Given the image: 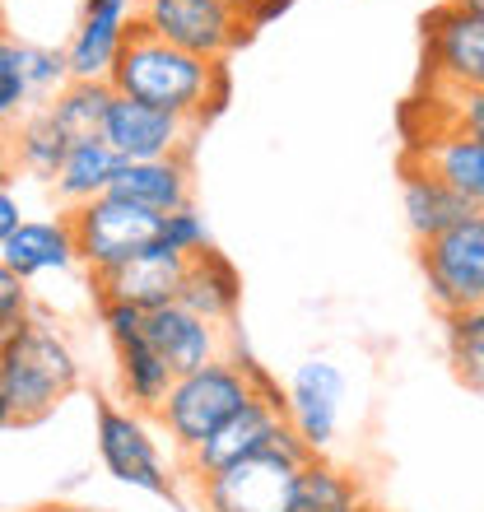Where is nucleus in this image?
I'll return each mask as SVG.
<instances>
[{"label": "nucleus", "mask_w": 484, "mask_h": 512, "mask_svg": "<svg viewBox=\"0 0 484 512\" xmlns=\"http://www.w3.org/2000/svg\"><path fill=\"white\" fill-rule=\"evenodd\" d=\"M108 84L117 94L154 103V108L177 112V117H191L201 126L229 103V66L224 61L191 56L182 47H173V42L145 33L140 24L121 47Z\"/></svg>", "instance_id": "f257e3e1"}, {"label": "nucleus", "mask_w": 484, "mask_h": 512, "mask_svg": "<svg viewBox=\"0 0 484 512\" xmlns=\"http://www.w3.org/2000/svg\"><path fill=\"white\" fill-rule=\"evenodd\" d=\"M80 387V359L70 340L47 317L28 312L14 336L0 340V391L14 410V424H38Z\"/></svg>", "instance_id": "f03ea898"}, {"label": "nucleus", "mask_w": 484, "mask_h": 512, "mask_svg": "<svg viewBox=\"0 0 484 512\" xmlns=\"http://www.w3.org/2000/svg\"><path fill=\"white\" fill-rule=\"evenodd\" d=\"M317 457L294 429H284L266 452L196 480L205 512H294L298 471Z\"/></svg>", "instance_id": "7ed1b4c3"}, {"label": "nucleus", "mask_w": 484, "mask_h": 512, "mask_svg": "<svg viewBox=\"0 0 484 512\" xmlns=\"http://www.w3.org/2000/svg\"><path fill=\"white\" fill-rule=\"evenodd\" d=\"M252 396H256V382L247 378L242 368H233L229 359H215V364L196 368V373H182L154 419L163 424L168 443H173L182 457H191V452H196L224 419L238 415Z\"/></svg>", "instance_id": "20e7f679"}, {"label": "nucleus", "mask_w": 484, "mask_h": 512, "mask_svg": "<svg viewBox=\"0 0 484 512\" xmlns=\"http://www.w3.org/2000/svg\"><path fill=\"white\" fill-rule=\"evenodd\" d=\"M66 219H70V238H75V256H80V266L89 270V280L112 266H121V261H131L135 252H145L149 243H159V233H163L159 215L121 201L112 191L89 205H80V210H66Z\"/></svg>", "instance_id": "39448f33"}, {"label": "nucleus", "mask_w": 484, "mask_h": 512, "mask_svg": "<svg viewBox=\"0 0 484 512\" xmlns=\"http://www.w3.org/2000/svg\"><path fill=\"white\" fill-rule=\"evenodd\" d=\"M135 24L205 61H229L252 42V28L224 0H135Z\"/></svg>", "instance_id": "423d86ee"}, {"label": "nucleus", "mask_w": 484, "mask_h": 512, "mask_svg": "<svg viewBox=\"0 0 484 512\" xmlns=\"http://www.w3.org/2000/svg\"><path fill=\"white\" fill-rule=\"evenodd\" d=\"M424 89L475 94L484 89V14L443 0L424 14Z\"/></svg>", "instance_id": "0eeeda50"}, {"label": "nucleus", "mask_w": 484, "mask_h": 512, "mask_svg": "<svg viewBox=\"0 0 484 512\" xmlns=\"http://www.w3.org/2000/svg\"><path fill=\"white\" fill-rule=\"evenodd\" d=\"M419 270L429 284L433 308L443 317L475 312L484 303V210L461 219L433 243H419Z\"/></svg>", "instance_id": "6e6552de"}, {"label": "nucleus", "mask_w": 484, "mask_h": 512, "mask_svg": "<svg viewBox=\"0 0 484 512\" xmlns=\"http://www.w3.org/2000/svg\"><path fill=\"white\" fill-rule=\"evenodd\" d=\"M94 443H98V461L108 466L112 480L159 499H173V475L163 466V452L149 433L145 415H135L126 405L98 401L94 410Z\"/></svg>", "instance_id": "1a4fd4ad"}, {"label": "nucleus", "mask_w": 484, "mask_h": 512, "mask_svg": "<svg viewBox=\"0 0 484 512\" xmlns=\"http://www.w3.org/2000/svg\"><path fill=\"white\" fill-rule=\"evenodd\" d=\"M196 135H201V122L177 117V112H163V108H154V103H140V98H126V94L112 98L108 122H103V140L121 154V163L191 159Z\"/></svg>", "instance_id": "9d476101"}, {"label": "nucleus", "mask_w": 484, "mask_h": 512, "mask_svg": "<svg viewBox=\"0 0 484 512\" xmlns=\"http://www.w3.org/2000/svg\"><path fill=\"white\" fill-rule=\"evenodd\" d=\"M284 429H289V415H284V391L280 387L256 391L238 415L224 419V424H219V429L182 461H187V471L196 475V480H205V475H219L224 466H238V461L266 452Z\"/></svg>", "instance_id": "9b49d317"}, {"label": "nucleus", "mask_w": 484, "mask_h": 512, "mask_svg": "<svg viewBox=\"0 0 484 512\" xmlns=\"http://www.w3.org/2000/svg\"><path fill=\"white\" fill-rule=\"evenodd\" d=\"M187 266L191 256L173 252V247L163 243H149L145 252H135L131 261H121V266L103 270L94 275V298H117V303H135V308H168L182 298V280H187Z\"/></svg>", "instance_id": "f8f14e48"}, {"label": "nucleus", "mask_w": 484, "mask_h": 512, "mask_svg": "<svg viewBox=\"0 0 484 512\" xmlns=\"http://www.w3.org/2000/svg\"><path fill=\"white\" fill-rule=\"evenodd\" d=\"M340 401H345V373H340L331 359H303V364L294 368L289 387H284L289 429H294L312 452H326L331 438H336V424H340Z\"/></svg>", "instance_id": "ddd939ff"}, {"label": "nucleus", "mask_w": 484, "mask_h": 512, "mask_svg": "<svg viewBox=\"0 0 484 512\" xmlns=\"http://www.w3.org/2000/svg\"><path fill=\"white\" fill-rule=\"evenodd\" d=\"M135 33V0H84L80 24L66 42L70 80H112L121 47Z\"/></svg>", "instance_id": "4468645a"}, {"label": "nucleus", "mask_w": 484, "mask_h": 512, "mask_svg": "<svg viewBox=\"0 0 484 512\" xmlns=\"http://www.w3.org/2000/svg\"><path fill=\"white\" fill-rule=\"evenodd\" d=\"M145 340L154 345L163 364L173 368L177 378L182 373H196V368L224 359V326L205 322L201 312L182 308V303H168V308H154L145 317Z\"/></svg>", "instance_id": "2eb2a0df"}, {"label": "nucleus", "mask_w": 484, "mask_h": 512, "mask_svg": "<svg viewBox=\"0 0 484 512\" xmlns=\"http://www.w3.org/2000/svg\"><path fill=\"white\" fill-rule=\"evenodd\" d=\"M401 210L410 233H415V243H433L447 229H457L461 219L475 215V205L457 187H447L429 163L410 159V154L401 159Z\"/></svg>", "instance_id": "dca6fc26"}, {"label": "nucleus", "mask_w": 484, "mask_h": 512, "mask_svg": "<svg viewBox=\"0 0 484 512\" xmlns=\"http://www.w3.org/2000/svg\"><path fill=\"white\" fill-rule=\"evenodd\" d=\"M112 196L140 205L149 215H177L191 205V159H145L121 163L112 177Z\"/></svg>", "instance_id": "f3484780"}, {"label": "nucleus", "mask_w": 484, "mask_h": 512, "mask_svg": "<svg viewBox=\"0 0 484 512\" xmlns=\"http://www.w3.org/2000/svg\"><path fill=\"white\" fill-rule=\"evenodd\" d=\"M0 261L19 275V280H38V275H52V270H70L80 266L75 256V238H70V219H24L19 229L10 233V243L0 247Z\"/></svg>", "instance_id": "a211bd4d"}, {"label": "nucleus", "mask_w": 484, "mask_h": 512, "mask_svg": "<svg viewBox=\"0 0 484 512\" xmlns=\"http://www.w3.org/2000/svg\"><path fill=\"white\" fill-rule=\"evenodd\" d=\"M405 154L419 163H429L447 187H457L475 210H484V140L461 135V131H433V135L410 140Z\"/></svg>", "instance_id": "6ab92c4d"}, {"label": "nucleus", "mask_w": 484, "mask_h": 512, "mask_svg": "<svg viewBox=\"0 0 484 512\" xmlns=\"http://www.w3.org/2000/svg\"><path fill=\"white\" fill-rule=\"evenodd\" d=\"M121 168V154L103 140V135H89V140H70L66 163L56 168L52 177V196L66 210H80V205L98 201L112 191V177Z\"/></svg>", "instance_id": "aec40b11"}, {"label": "nucleus", "mask_w": 484, "mask_h": 512, "mask_svg": "<svg viewBox=\"0 0 484 512\" xmlns=\"http://www.w3.org/2000/svg\"><path fill=\"white\" fill-rule=\"evenodd\" d=\"M182 308L201 312L205 322L233 326L242 308V275L233 270V261L224 252H201L191 256L187 280H182Z\"/></svg>", "instance_id": "412c9836"}, {"label": "nucleus", "mask_w": 484, "mask_h": 512, "mask_svg": "<svg viewBox=\"0 0 484 512\" xmlns=\"http://www.w3.org/2000/svg\"><path fill=\"white\" fill-rule=\"evenodd\" d=\"M117 382H121V396H126V410L135 415H159L163 401H168V391H173L177 373L163 364L154 345L145 336L131 340V345H117Z\"/></svg>", "instance_id": "4be33fe9"}, {"label": "nucleus", "mask_w": 484, "mask_h": 512, "mask_svg": "<svg viewBox=\"0 0 484 512\" xmlns=\"http://www.w3.org/2000/svg\"><path fill=\"white\" fill-rule=\"evenodd\" d=\"M10 145H14V168L52 187L56 168L66 163L70 140H66V131L52 122V112L33 108V112H24V117H19V126H14V135H10Z\"/></svg>", "instance_id": "5701e85b"}, {"label": "nucleus", "mask_w": 484, "mask_h": 512, "mask_svg": "<svg viewBox=\"0 0 484 512\" xmlns=\"http://www.w3.org/2000/svg\"><path fill=\"white\" fill-rule=\"evenodd\" d=\"M294 512H368L359 475L340 471L317 452V457L298 471V494H294Z\"/></svg>", "instance_id": "b1692460"}, {"label": "nucleus", "mask_w": 484, "mask_h": 512, "mask_svg": "<svg viewBox=\"0 0 484 512\" xmlns=\"http://www.w3.org/2000/svg\"><path fill=\"white\" fill-rule=\"evenodd\" d=\"M0 56L19 70V80L28 84V94L38 108H47L61 89L70 84V66H66V47H42V42H24V38H10L0 33Z\"/></svg>", "instance_id": "393cba45"}, {"label": "nucleus", "mask_w": 484, "mask_h": 512, "mask_svg": "<svg viewBox=\"0 0 484 512\" xmlns=\"http://www.w3.org/2000/svg\"><path fill=\"white\" fill-rule=\"evenodd\" d=\"M117 89L108 80H70L61 94L47 103L52 122L66 131V140H89V135H103V122H108V108Z\"/></svg>", "instance_id": "a878e982"}, {"label": "nucleus", "mask_w": 484, "mask_h": 512, "mask_svg": "<svg viewBox=\"0 0 484 512\" xmlns=\"http://www.w3.org/2000/svg\"><path fill=\"white\" fill-rule=\"evenodd\" d=\"M447 354H452L457 378L484 396V317L480 312L447 317Z\"/></svg>", "instance_id": "bb28decb"}, {"label": "nucleus", "mask_w": 484, "mask_h": 512, "mask_svg": "<svg viewBox=\"0 0 484 512\" xmlns=\"http://www.w3.org/2000/svg\"><path fill=\"white\" fill-rule=\"evenodd\" d=\"M163 243L173 247V252L182 256H201V252H215V238H210V224H205V215L196 210V205H187V210H177V215H163Z\"/></svg>", "instance_id": "cd10ccee"}, {"label": "nucleus", "mask_w": 484, "mask_h": 512, "mask_svg": "<svg viewBox=\"0 0 484 512\" xmlns=\"http://www.w3.org/2000/svg\"><path fill=\"white\" fill-rule=\"evenodd\" d=\"M145 308H135V303H117V298H98V326L108 331L112 350L117 345H131V340L145 336Z\"/></svg>", "instance_id": "c85d7f7f"}, {"label": "nucleus", "mask_w": 484, "mask_h": 512, "mask_svg": "<svg viewBox=\"0 0 484 512\" xmlns=\"http://www.w3.org/2000/svg\"><path fill=\"white\" fill-rule=\"evenodd\" d=\"M33 312V298H28V284L14 275L5 261H0V340L14 336V326Z\"/></svg>", "instance_id": "c756f323"}, {"label": "nucleus", "mask_w": 484, "mask_h": 512, "mask_svg": "<svg viewBox=\"0 0 484 512\" xmlns=\"http://www.w3.org/2000/svg\"><path fill=\"white\" fill-rule=\"evenodd\" d=\"M294 5H298V0H261V5H256V10L247 14L242 24L256 33V28H266V24H275V19H284V14L294 10Z\"/></svg>", "instance_id": "7c9ffc66"}, {"label": "nucleus", "mask_w": 484, "mask_h": 512, "mask_svg": "<svg viewBox=\"0 0 484 512\" xmlns=\"http://www.w3.org/2000/svg\"><path fill=\"white\" fill-rule=\"evenodd\" d=\"M24 224V205L14 201V191H0V247L10 243V233Z\"/></svg>", "instance_id": "2f4dec72"}, {"label": "nucleus", "mask_w": 484, "mask_h": 512, "mask_svg": "<svg viewBox=\"0 0 484 512\" xmlns=\"http://www.w3.org/2000/svg\"><path fill=\"white\" fill-rule=\"evenodd\" d=\"M14 145H10V131L0 126V191H10V182H14Z\"/></svg>", "instance_id": "473e14b6"}, {"label": "nucleus", "mask_w": 484, "mask_h": 512, "mask_svg": "<svg viewBox=\"0 0 484 512\" xmlns=\"http://www.w3.org/2000/svg\"><path fill=\"white\" fill-rule=\"evenodd\" d=\"M33 512H98V508H84V503H42Z\"/></svg>", "instance_id": "72a5a7b5"}, {"label": "nucleus", "mask_w": 484, "mask_h": 512, "mask_svg": "<svg viewBox=\"0 0 484 512\" xmlns=\"http://www.w3.org/2000/svg\"><path fill=\"white\" fill-rule=\"evenodd\" d=\"M224 5H229V10L238 14V19H247V14H252L256 5H261V0H224Z\"/></svg>", "instance_id": "f704fd0d"}, {"label": "nucleus", "mask_w": 484, "mask_h": 512, "mask_svg": "<svg viewBox=\"0 0 484 512\" xmlns=\"http://www.w3.org/2000/svg\"><path fill=\"white\" fill-rule=\"evenodd\" d=\"M14 424V410H10V401H5V391H0V429H10Z\"/></svg>", "instance_id": "c9c22d12"}, {"label": "nucleus", "mask_w": 484, "mask_h": 512, "mask_svg": "<svg viewBox=\"0 0 484 512\" xmlns=\"http://www.w3.org/2000/svg\"><path fill=\"white\" fill-rule=\"evenodd\" d=\"M452 5H461V10H471V14H484V0H452Z\"/></svg>", "instance_id": "e433bc0d"}, {"label": "nucleus", "mask_w": 484, "mask_h": 512, "mask_svg": "<svg viewBox=\"0 0 484 512\" xmlns=\"http://www.w3.org/2000/svg\"><path fill=\"white\" fill-rule=\"evenodd\" d=\"M475 312H480V317H484V303H480V308H475Z\"/></svg>", "instance_id": "4c0bfd02"}, {"label": "nucleus", "mask_w": 484, "mask_h": 512, "mask_svg": "<svg viewBox=\"0 0 484 512\" xmlns=\"http://www.w3.org/2000/svg\"><path fill=\"white\" fill-rule=\"evenodd\" d=\"M0 126H5V122H0Z\"/></svg>", "instance_id": "58836bf2"}]
</instances>
